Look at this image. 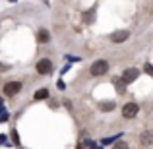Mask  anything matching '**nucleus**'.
I'll return each instance as SVG.
<instances>
[{"instance_id": "obj_1", "label": "nucleus", "mask_w": 153, "mask_h": 149, "mask_svg": "<svg viewBox=\"0 0 153 149\" xmlns=\"http://www.w3.org/2000/svg\"><path fill=\"white\" fill-rule=\"evenodd\" d=\"M108 72V62L107 60H95L93 64H91L89 68V74L93 76V78H101V76H105Z\"/></svg>"}, {"instance_id": "obj_2", "label": "nucleus", "mask_w": 153, "mask_h": 149, "mask_svg": "<svg viewBox=\"0 0 153 149\" xmlns=\"http://www.w3.org/2000/svg\"><path fill=\"white\" fill-rule=\"evenodd\" d=\"M22 82H8L6 85H4V95L6 97H16V95L22 91Z\"/></svg>"}, {"instance_id": "obj_3", "label": "nucleus", "mask_w": 153, "mask_h": 149, "mask_svg": "<svg viewBox=\"0 0 153 149\" xmlns=\"http://www.w3.org/2000/svg\"><path fill=\"white\" fill-rule=\"evenodd\" d=\"M138 112H140L138 103H126L124 108H122V116H124V118H136Z\"/></svg>"}, {"instance_id": "obj_4", "label": "nucleus", "mask_w": 153, "mask_h": 149, "mask_svg": "<svg viewBox=\"0 0 153 149\" xmlns=\"http://www.w3.org/2000/svg\"><path fill=\"white\" fill-rule=\"evenodd\" d=\"M37 72L41 76H47V74H51L52 72V62L49 58H43V60H39L37 62Z\"/></svg>"}, {"instance_id": "obj_5", "label": "nucleus", "mask_w": 153, "mask_h": 149, "mask_svg": "<svg viewBox=\"0 0 153 149\" xmlns=\"http://www.w3.org/2000/svg\"><path fill=\"white\" fill-rule=\"evenodd\" d=\"M138 76H140V70H138V68H128V70H124L122 79L126 83H132V82H136V79H138Z\"/></svg>"}, {"instance_id": "obj_6", "label": "nucleus", "mask_w": 153, "mask_h": 149, "mask_svg": "<svg viewBox=\"0 0 153 149\" xmlns=\"http://www.w3.org/2000/svg\"><path fill=\"white\" fill-rule=\"evenodd\" d=\"M128 37H130V31H126V29H118V31H114V33L111 35V41H112V43H124Z\"/></svg>"}, {"instance_id": "obj_7", "label": "nucleus", "mask_w": 153, "mask_h": 149, "mask_svg": "<svg viewBox=\"0 0 153 149\" xmlns=\"http://www.w3.org/2000/svg\"><path fill=\"white\" fill-rule=\"evenodd\" d=\"M140 143H142L143 147L151 145V143H153V132H151V130H146V132H143L142 138H140Z\"/></svg>"}, {"instance_id": "obj_8", "label": "nucleus", "mask_w": 153, "mask_h": 149, "mask_svg": "<svg viewBox=\"0 0 153 149\" xmlns=\"http://www.w3.org/2000/svg\"><path fill=\"white\" fill-rule=\"evenodd\" d=\"M49 41H51V33L47 29H39L37 31V43L43 45V43H49Z\"/></svg>"}, {"instance_id": "obj_9", "label": "nucleus", "mask_w": 153, "mask_h": 149, "mask_svg": "<svg viewBox=\"0 0 153 149\" xmlns=\"http://www.w3.org/2000/svg\"><path fill=\"white\" fill-rule=\"evenodd\" d=\"M35 99H37V101L49 99V89H39V91H35Z\"/></svg>"}, {"instance_id": "obj_10", "label": "nucleus", "mask_w": 153, "mask_h": 149, "mask_svg": "<svg viewBox=\"0 0 153 149\" xmlns=\"http://www.w3.org/2000/svg\"><path fill=\"white\" fill-rule=\"evenodd\" d=\"M99 107H101V110L107 112V110H114V107H116V105L112 103V101H107V103H101Z\"/></svg>"}, {"instance_id": "obj_11", "label": "nucleus", "mask_w": 153, "mask_h": 149, "mask_svg": "<svg viewBox=\"0 0 153 149\" xmlns=\"http://www.w3.org/2000/svg\"><path fill=\"white\" fill-rule=\"evenodd\" d=\"M114 83H116V91H118V93H124V89H126V87H124V85H126V82L120 78V79H114Z\"/></svg>"}, {"instance_id": "obj_12", "label": "nucleus", "mask_w": 153, "mask_h": 149, "mask_svg": "<svg viewBox=\"0 0 153 149\" xmlns=\"http://www.w3.org/2000/svg\"><path fill=\"white\" fill-rule=\"evenodd\" d=\"M91 19H95V12L93 10H89V12H85V14H83V21H85V23H89Z\"/></svg>"}, {"instance_id": "obj_13", "label": "nucleus", "mask_w": 153, "mask_h": 149, "mask_svg": "<svg viewBox=\"0 0 153 149\" xmlns=\"http://www.w3.org/2000/svg\"><path fill=\"white\" fill-rule=\"evenodd\" d=\"M112 149H130V147H128L126 142H116L114 145H112Z\"/></svg>"}, {"instance_id": "obj_14", "label": "nucleus", "mask_w": 153, "mask_h": 149, "mask_svg": "<svg viewBox=\"0 0 153 149\" xmlns=\"http://www.w3.org/2000/svg\"><path fill=\"white\" fill-rule=\"evenodd\" d=\"M143 70H146L147 74H149L151 78H153V66H151V64H146V66H143Z\"/></svg>"}, {"instance_id": "obj_15", "label": "nucleus", "mask_w": 153, "mask_h": 149, "mask_svg": "<svg viewBox=\"0 0 153 149\" xmlns=\"http://www.w3.org/2000/svg\"><path fill=\"white\" fill-rule=\"evenodd\" d=\"M10 2H14V0H10Z\"/></svg>"}]
</instances>
